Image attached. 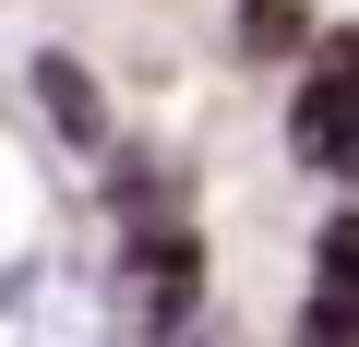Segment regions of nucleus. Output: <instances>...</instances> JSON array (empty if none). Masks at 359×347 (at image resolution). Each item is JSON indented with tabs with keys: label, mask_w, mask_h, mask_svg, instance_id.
Here are the masks:
<instances>
[{
	"label": "nucleus",
	"mask_w": 359,
	"mask_h": 347,
	"mask_svg": "<svg viewBox=\"0 0 359 347\" xmlns=\"http://www.w3.org/2000/svg\"><path fill=\"white\" fill-rule=\"evenodd\" d=\"M0 347H120V311H108V287H84L60 252H36V264L0 275Z\"/></svg>",
	"instance_id": "1"
},
{
	"label": "nucleus",
	"mask_w": 359,
	"mask_h": 347,
	"mask_svg": "<svg viewBox=\"0 0 359 347\" xmlns=\"http://www.w3.org/2000/svg\"><path fill=\"white\" fill-rule=\"evenodd\" d=\"M287 144L299 168H323V180H359V36H323L299 96H287Z\"/></svg>",
	"instance_id": "2"
},
{
	"label": "nucleus",
	"mask_w": 359,
	"mask_h": 347,
	"mask_svg": "<svg viewBox=\"0 0 359 347\" xmlns=\"http://www.w3.org/2000/svg\"><path fill=\"white\" fill-rule=\"evenodd\" d=\"M36 108H48V132L72 144V156H108V96H96V72L72 60V48H36Z\"/></svg>",
	"instance_id": "3"
},
{
	"label": "nucleus",
	"mask_w": 359,
	"mask_h": 347,
	"mask_svg": "<svg viewBox=\"0 0 359 347\" xmlns=\"http://www.w3.org/2000/svg\"><path fill=\"white\" fill-rule=\"evenodd\" d=\"M240 48H299V0H240Z\"/></svg>",
	"instance_id": "4"
},
{
	"label": "nucleus",
	"mask_w": 359,
	"mask_h": 347,
	"mask_svg": "<svg viewBox=\"0 0 359 347\" xmlns=\"http://www.w3.org/2000/svg\"><path fill=\"white\" fill-rule=\"evenodd\" d=\"M323 299H359V216L323 228Z\"/></svg>",
	"instance_id": "5"
},
{
	"label": "nucleus",
	"mask_w": 359,
	"mask_h": 347,
	"mask_svg": "<svg viewBox=\"0 0 359 347\" xmlns=\"http://www.w3.org/2000/svg\"><path fill=\"white\" fill-rule=\"evenodd\" d=\"M299 347H359V299H323V287H311V323H299Z\"/></svg>",
	"instance_id": "6"
}]
</instances>
